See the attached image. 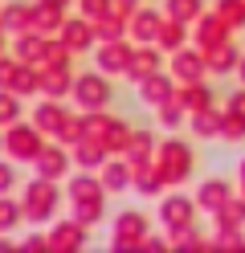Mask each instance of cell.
<instances>
[{
    "label": "cell",
    "instance_id": "cell-3",
    "mask_svg": "<svg viewBox=\"0 0 245 253\" xmlns=\"http://www.w3.org/2000/svg\"><path fill=\"white\" fill-rule=\"evenodd\" d=\"M74 102L82 106V110H106L110 102H114V86H110V74H102V70H86V74H78L74 78Z\"/></svg>",
    "mask_w": 245,
    "mask_h": 253
},
{
    "label": "cell",
    "instance_id": "cell-18",
    "mask_svg": "<svg viewBox=\"0 0 245 253\" xmlns=\"http://www.w3.org/2000/svg\"><path fill=\"white\" fill-rule=\"evenodd\" d=\"M65 196L74 204V200H94V196H110V192L102 188V180L94 171H82V176H65Z\"/></svg>",
    "mask_w": 245,
    "mask_h": 253
},
{
    "label": "cell",
    "instance_id": "cell-11",
    "mask_svg": "<svg viewBox=\"0 0 245 253\" xmlns=\"http://www.w3.org/2000/svg\"><path fill=\"white\" fill-rule=\"evenodd\" d=\"M204 61H208V74H237V66H241V49L233 45V37H225V41H217V45H208L204 49Z\"/></svg>",
    "mask_w": 245,
    "mask_h": 253
},
{
    "label": "cell",
    "instance_id": "cell-41",
    "mask_svg": "<svg viewBox=\"0 0 245 253\" xmlns=\"http://www.w3.org/2000/svg\"><path fill=\"white\" fill-rule=\"evenodd\" d=\"M237 4H245V0H237Z\"/></svg>",
    "mask_w": 245,
    "mask_h": 253
},
{
    "label": "cell",
    "instance_id": "cell-17",
    "mask_svg": "<svg viewBox=\"0 0 245 253\" xmlns=\"http://www.w3.org/2000/svg\"><path fill=\"white\" fill-rule=\"evenodd\" d=\"M33 123H37L45 135H57V139H61V131H65V123H70V115L61 110L57 98H45L37 110H33Z\"/></svg>",
    "mask_w": 245,
    "mask_h": 253
},
{
    "label": "cell",
    "instance_id": "cell-13",
    "mask_svg": "<svg viewBox=\"0 0 245 253\" xmlns=\"http://www.w3.org/2000/svg\"><path fill=\"white\" fill-rule=\"evenodd\" d=\"M159 25H163V8H135V12L127 17L131 37H139L143 45H155V37H159Z\"/></svg>",
    "mask_w": 245,
    "mask_h": 253
},
{
    "label": "cell",
    "instance_id": "cell-39",
    "mask_svg": "<svg viewBox=\"0 0 245 253\" xmlns=\"http://www.w3.org/2000/svg\"><path fill=\"white\" fill-rule=\"evenodd\" d=\"M8 245H12V241H8V237H0V249H8Z\"/></svg>",
    "mask_w": 245,
    "mask_h": 253
},
{
    "label": "cell",
    "instance_id": "cell-19",
    "mask_svg": "<svg viewBox=\"0 0 245 253\" xmlns=\"http://www.w3.org/2000/svg\"><path fill=\"white\" fill-rule=\"evenodd\" d=\"M229 33H233V29L225 25V17H221L217 8H212V12H204V17L196 21V41H200V49H208V45H217V41H225Z\"/></svg>",
    "mask_w": 245,
    "mask_h": 253
},
{
    "label": "cell",
    "instance_id": "cell-35",
    "mask_svg": "<svg viewBox=\"0 0 245 253\" xmlns=\"http://www.w3.org/2000/svg\"><path fill=\"white\" fill-rule=\"evenodd\" d=\"M135 8H139V0H114V12H119V17H131Z\"/></svg>",
    "mask_w": 245,
    "mask_h": 253
},
{
    "label": "cell",
    "instance_id": "cell-1",
    "mask_svg": "<svg viewBox=\"0 0 245 253\" xmlns=\"http://www.w3.org/2000/svg\"><path fill=\"white\" fill-rule=\"evenodd\" d=\"M57 204H61V188H57V180L37 176V180H29V184H25V200H21L25 220H33V225H41V220H53Z\"/></svg>",
    "mask_w": 245,
    "mask_h": 253
},
{
    "label": "cell",
    "instance_id": "cell-26",
    "mask_svg": "<svg viewBox=\"0 0 245 253\" xmlns=\"http://www.w3.org/2000/svg\"><path fill=\"white\" fill-rule=\"evenodd\" d=\"M163 17L184 21V25H196V21L204 17V0H168V4H163Z\"/></svg>",
    "mask_w": 245,
    "mask_h": 253
},
{
    "label": "cell",
    "instance_id": "cell-2",
    "mask_svg": "<svg viewBox=\"0 0 245 253\" xmlns=\"http://www.w3.org/2000/svg\"><path fill=\"white\" fill-rule=\"evenodd\" d=\"M155 164H159V171H163V180H168V184H184L188 171L196 168V151L180 135H168L155 147Z\"/></svg>",
    "mask_w": 245,
    "mask_h": 253
},
{
    "label": "cell",
    "instance_id": "cell-12",
    "mask_svg": "<svg viewBox=\"0 0 245 253\" xmlns=\"http://www.w3.org/2000/svg\"><path fill=\"white\" fill-rule=\"evenodd\" d=\"M94 37H98V33H94V21H86L82 12H78V17H70V21H61V45H65L70 53L90 49Z\"/></svg>",
    "mask_w": 245,
    "mask_h": 253
},
{
    "label": "cell",
    "instance_id": "cell-31",
    "mask_svg": "<svg viewBox=\"0 0 245 253\" xmlns=\"http://www.w3.org/2000/svg\"><path fill=\"white\" fill-rule=\"evenodd\" d=\"M78 12L86 21H102V17L114 12V0H78Z\"/></svg>",
    "mask_w": 245,
    "mask_h": 253
},
{
    "label": "cell",
    "instance_id": "cell-28",
    "mask_svg": "<svg viewBox=\"0 0 245 253\" xmlns=\"http://www.w3.org/2000/svg\"><path fill=\"white\" fill-rule=\"evenodd\" d=\"M70 209H74V220H82L86 229H94L98 220L106 216V196H94V200H74Z\"/></svg>",
    "mask_w": 245,
    "mask_h": 253
},
{
    "label": "cell",
    "instance_id": "cell-32",
    "mask_svg": "<svg viewBox=\"0 0 245 253\" xmlns=\"http://www.w3.org/2000/svg\"><path fill=\"white\" fill-rule=\"evenodd\" d=\"M21 216H25V212H21V204H12L8 196H0V233H12Z\"/></svg>",
    "mask_w": 245,
    "mask_h": 253
},
{
    "label": "cell",
    "instance_id": "cell-9",
    "mask_svg": "<svg viewBox=\"0 0 245 253\" xmlns=\"http://www.w3.org/2000/svg\"><path fill=\"white\" fill-rule=\"evenodd\" d=\"M204 74H208L204 49H184V45H180L176 57H172V78L176 82H204Z\"/></svg>",
    "mask_w": 245,
    "mask_h": 253
},
{
    "label": "cell",
    "instance_id": "cell-40",
    "mask_svg": "<svg viewBox=\"0 0 245 253\" xmlns=\"http://www.w3.org/2000/svg\"><path fill=\"white\" fill-rule=\"evenodd\" d=\"M0 147H4V135H0Z\"/></svg>",
    "mask_w": 245,
    "mask_h": 253
},
{
    "label": "cell",
    "instance_id": "cell-33",
    "mask_svg": "<svg viewBox=\"0 0 245 253\" xmlns=\"http://www.w3.org/2000/svg\"><path fill=\"white\" fill-rule=\"evenodd\" d=\"M12 188H16V168L8 160H0V196H8Z\"/></svg>",
    "mask_w": 245,
    "mask_h": 253
},
{
    "label": "cell",
    "instance_id": "cell-29",
    "mask_svg": "<svg viewBox=\"0 0 245 253\" xmlns=\"http://www.w3.org/2000/svg\"><path fill=\"white\" fill-rule=\"evenodd\" d=\"M184 33H188V25H184V21H172V17H163L155 45H159V49H172V53H176L180 45H184Z\"/></svg>",
    "mask_w": 245,
    "mask_h": 253
},
{
    "label": "cell",
    "instance_id": "cell-37",
    "mask_svg": "<svg viewBox=\"0 0 245 253\" xmlns=\"http://www.w3.org/2000/svg\"><path fill=\"white\" fill-rule=\"evenodd\" d=\"M237 74H241V82H245V57H241V66H237Z\"/></svg>",
    "mask_w": 245,
    "mask_h": 253
},
{
    "label": "cell",
    "instance_id": "cell-5",
    "mask_svg": "<svg viewBox=\"0 0 245 253\" xmlns=\"http://www.w3.org/2000/svg\"><path fill=\"white\" fill-rule=\"evenodd\" d=\"M147 233H151L147 216H143L139 209H123L119 216H114V237H110V245H114V249H135V245H143Z\"/></svg>",
    "mask_w": 245,
    "mask_h": 253
},
{
    "label": "cell",
    "instance_id": "cell-7",
    "mask_svg": "<svg viewBox=\"0 0 245 253\" xmlns=\"http://www.w3.org/2000/svg\"><path fill=\"white\" fill-rule=\"evenodd\" d=\"M196 209H200V204H196V196L188 200V196H168V200H159V220L163 225H168L172 233H180V229H192V220H196Z\"/></svg>",
    "mask_w": 245,
    "mask_h": 253
},
{
    "label": "cell",
    "instance_id": "cell-25",
    "mask_svg": "<svg viewBox=\"0 0 245 253\" xmlns=\"http://www.w3.org/2000/svg\"><path fill=\"white\" fill-rule=\"evenodd\" d=\"M151 151H155V139H151V131H131V139H127V147H123V155L131 164H147L151 160Z\"/></svg>",
    "mask_w": 245,
    "mask_h": 253
},
{
    "label": "cell",
    "instance_id": "cell-34",
    "mask_svg": "<svg viewBox=\"0 0 245 253\" xmlns=\"http://www.w3.org/2000/svg\"><path fill=\"white\" fill-rule=\"evenodd\" d=\"M225 110H229V115H237V119L245 123V86L233 94V98H229V106H225Z\"/></svg>",
    "mask_w": 245,
    "mask_h": 253
},
{
    "label": "cell",
    "instance_id": "cell-27",
    "mask_svg": "<svg viewBox=\"0 0 245 253\" xmlns=\"http://www.w3.org/2000/svg\"><path fill=\"white\" fill-rule=\"evenodd\" d=\"M155 70H159V53L147 45V49H135V53H131V70H127V78H131V82H143V78L155 74Z\"/></svg>",
    "mask_w": 245,
    "mask_h": 253
},
{
    "label": "cell",
    "instance_id": "cell-30",
    "mask_svg": "<svg viewBox=\"0 0 245 253\" xmlns=\"http://www.w3.org/2000/svg\"><path fill=\"white\" fill-rule=\"evenodd\" d=\"M16 119H21V102L8 86H0V126H12Z\"/></svg>",
    "mask_w": 245,
    "mask_h": 253
},
{
    "label": "cell",
    "instance_id": "cell-38",
    "mask_svg": "<svg viewBox=\"0 0 245 253\" xmlns=\"http://www.w3.org/2000/svg\"><path fill=\"white\" fill-rule=\"evenodd\" d=\"M0 53H4V25H0Z\"/></svg>",
    "mask_w": 245,
    "mask_h": 253
},
{
    "label": "cell",
    "instance_id": "cell-6",
    "mask_svg": "<svg viewBox=\"0 0 245 253\" xmlns=\"http://www.w3.org/2000/svg\"><path fill=\"white\" fill-rule=\"evenodd\" d=\"M33 164H37V176L61 184L65 176H70V168H74V155L65 151V147H61V139H57V143H45V147L37 151V160H33Z\"/></svg>",
    "mask_w": 245,
    "mask_h": 253
},
{
    "label": "cell",
    "instance_id": "cell-21",
    "mask_svg": "<svg viewBox=\"0 0 245 253\" xmlns=\"http://www.w3.org/2000/svg\"><path fill=\"white\" fill-rule=\"evenodd\" d=\"M176 102L184 106L188 115H196V110L212 106V94H208V86H204V82H180V86H176Z\"/></svg>",
    "mask_w": 245,
    "mask_h": 253
},
{
    "label": "cell",
    "instance_id": "cell-36",
    "mask_svg": "<svg viewBox=\"0 0 245 253\" xmlns=\"http://www.w3.org/2000/svg\"><path fill=\"white\" fill-rule=\"evenodd\" d=\"M237 180H241V196H245V160L237 164Z\"/></svg>",
    "mask_w": 245,
    "mask_h": 253
},
{
    "label": "cell",
    "instance_id": "cell-4",
    "mask_svg": "<svg viewBox=\"0 0 245 253\" xmlns=\"http://www.w3.org/2000/svg\"><path fill=\"white\" fill-rule=\"evenodd\" d=\"M45 131L37 123H21L16 119L12 126H8V135H4V151L12 155V164H25V160H37V151L45 147V139H41Z\"/></svg>",
    "mask_w": 245,
    "mask_h": 253
},
{
    "label": "cell",
    "instance_id": "cell-8",
    "mask_svg": "<svg viewBox=\"0 0 245 253\" xmlns=\"http://www.w3.org/2000/svg\"><path fill=\"white\" fill-rule=\"evenodd\" d=\"M131 53H135V49H131L127 41L114 37V41H102V45H98L94 61H98V70H102V74H110V78L123 74V78H127V70H131Z\"/></svg>",
    "mask_w": 245,
    "mask_h": 253
},
{
    "label": "cell",
    "instance_id": "cell-22",
    "mask_svg": "<svg viewBox=\"0 0 245 253\" xmlns=\"http://www.w3.org/2000/svg\"><path fill=\"white\" fill-rule=\"evenodd\" d=\"M106 155L110 151L98 143V139H78V143H74V164L86 168V171H98V168L106 164Z\"/></svg>",
    "mask_w": 245,
    "mask_h": 253
},
{
    "label": "cell",
    "instance_id": "cell-16",
    "mask_svg": "<svg viewBox=\"0 0 245 253\" xmlns=\"http://www.w3.org/2000/svg\"><path fill=\"white\" fill-rule=\"evenodd\" d=\"M225 200H233V184H229L225 176H212V180H204L200 188H196V204H200L204 212L225 209Z\"/></svg>",
    "mask_w": 245,
    "mask_h": 253
},
{
    "label": "cell",
    "instance_id": "cell-24",
    "mask_svg": "<svg viewBox=\"0 0 245 253\" xmlns=\"http://www.w3.org/2000/svg\"><path fill=\"white\" fill-rule=\"evenodd\" d=\"M0 25H4V33H25V29H33V4L12 0V4L0 12Z\"/></svg>",
    "mask_w": 245,
    "mask_h": 253
},
{
    "label": "cell",
    "instance_id": "cell-15",
    "mask_svg": "<svg viewBox=\"0 0 245 253\" xmlns=\"http://www.w3.org/2000/svg\"><path fill=\"white\" fill-rule=\"evenodd\" d=\"M86 225L82 220H53V229H49V249H82L86 245Z\"/></svg>",
    "mask_w": 245,
    "mask_h": 253
},
{
    "label": "cell",
    "instance_id": "cell-23",
    "mask_svg": "<svg viewBox=\"0 0 245 253\" xmlns=\"http://www.w3.org/2000/svg\"><path fill=\"white\" fill-rule=\"evenodd\" d=\"M221 123H225V110L204 106V110H196V115H192V135H200V139H221Z\"/></svg>",
    "mask_w": 245,
    "mask_h": 253
},
{
    "label": "cell",
    "instance_id": "cell-10",
    "mask_svg": "<svg viewBox=\"0 0 245 253\" xmlns=\"http://www.w3.org/2000/svg\"><path fill=\"white\" fill-rule=\"evenodd\" d=\"M139 86V98L147 102V106H151V110H159L163 102H172L176 98V78H168V74H147L143 78V82H135Z\"/></svg>",
    "mask_w": 245,
    "mask_h": 253
},
{
    "label": "cell",
    "instance_id": "cell-14",
    "mask_svg": "<svg viewBox=\"0 0 245 253\" xmlns=\"http://www.w3.org/2000/svg\"><path fill=\"white\" fill-rule=\"evenodd\" d=\"M98 180H102V188L114 196V192H127L131 184H135V171H131V160L123 155V160H106L102 168H98Z\"/></svg>",
    "mask_w": 245,
    "mask_h": 253
},
{
    "label": "cell",
    "instance_id": "cell-20",
    "mask_svg": "<svg viewBox=\"0 0 245 253\" xmlns=\"http://www.w3.org/2000/svg\"><path fill=\"white\" fill-rule=\"evenodd\" d=\"M45 45H49V41L37 33V29H33V33L25 29V33H16L12 53H16V61H25V66H29V61H33V66H41V61H45Z\"/></svg>",
    "mask_w": 245,
    "mask_h": 253
}]
</instances>
